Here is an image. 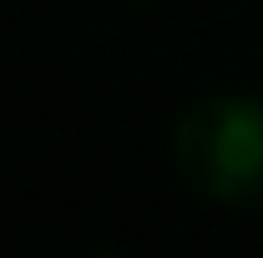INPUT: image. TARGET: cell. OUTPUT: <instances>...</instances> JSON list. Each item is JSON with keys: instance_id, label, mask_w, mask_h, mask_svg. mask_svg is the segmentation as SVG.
<instances>
[{"instance_id": "obj_1", "label": "cell", "mask_w": 263, "mask_h": 258, "mask_svg": "<svg viewBox=\"0 0 263 258\" xmlns=\"http://www.w3.org/2000/svg\"><path fill=\"white\" fill-rule=\"evenodd\" d=\"M172 167L218 208H263V101L223 91L182 106L172 122Z\"/></svg>"}, {"instance_id": "obj_2", "label": "cell", "mask_w": 263, "mask_h": 258, "mask_svg": "<svg viewBox=\"0 0 263 258\" xmlns=\"http://www.w3.org/2000/svg\"><path fill=\"white\" fill-rule=\"evenodd\" d=\"M91 258H122V253H91Z\"/></svg>"}, {"instance_id": "obj_3", "label": "cell", "mask_w": 263, "mask_h": 258, "mask_svg": "<svg viewBox=\"0 0 263 258\" xmlns=\"http://www.w3.org/2000/svg\"><path fill=\"white\" fill-rule=\"evenodd\" d=\"M142 5H147V0H142Z\"/></svg>"}]
</instances>
